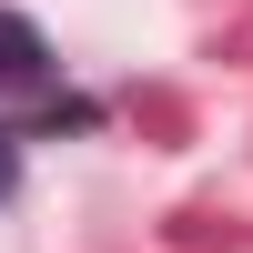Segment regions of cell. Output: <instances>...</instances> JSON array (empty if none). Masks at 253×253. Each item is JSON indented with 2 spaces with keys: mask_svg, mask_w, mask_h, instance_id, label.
Instances as JSON below:
<instances>
[{
  "mask_svg": "<svg viewBox=\"0 0 253 253\" xmlns=\"http://www.w3.org/2000/svg\"><path fill=\"white\" fill-rule=\"evenodd\" d=\"M10 182H20V142L0 132V203H10Z\"/></svg>",
  "mask_w": 253,
  "mask_h": 253,
  "instance_id": "7a4b0ae2",
  "label": "cell"
},
{
  "mask_svg": "<svg viewBox=\"0 0 253 253\" xmlns=\"http://www.w3.org/2000/svg\"><path fill=\"white\" fill-rule=\"evenodd\" d=\"M41 81H51V41H41L20 10H0V101H10V91H41Z\"/></svg>",
  "mask_w": 253,
  "mask_h": 253,
  "instance_id": "6da1fadb",
  "label": "cell"
}]
</instances>
